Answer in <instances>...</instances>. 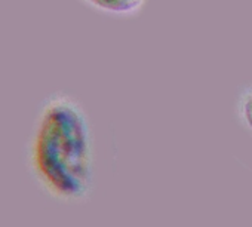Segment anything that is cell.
Segmentation results:
<instances>
[{
	"label": "cell",
	"instance_id": "obj_3",
	"mask_svg": "<svg viewBox=\"0 0 252 227\" xmlns=\"http://www.w3.org/2000/svg\"><path fill=\"white\" fill-rule=\"evenodd\" d=\"M234 116L237 124L252 137V83H246L237 91Z\"/></svg>",
	"mask_w": 252,
	"mask_h": 227
},
{
	"label": "cell",
	"instance_id": "obj_2",
	"mask_svg": "<svg viewBox=\"0 0 252 227\" xmlns=\"http://www.w3.org/2000/svg\"><path fill=\"white\" fill-rule=\"evenodd\" d=\"M82 6L114 20L138 18L152 0H76Z\"/></svg>",
	"mask_w": 252,
	"mask_h": 227
},
{
	"label": "cell",
	"instance_id": "obj_1",
	"mask_svg": "<svg viewBox=\"0 0 252 227\" xmlns=\"http://www.w3.org/2000/svg\"><path fill=\"white\" fill-rule=\"evenodd\" d=\"M34 184L61 203H83L95 187V144L83 104L65 91L45 97L26 144Z\"/></svg>",
	"mask_w": 252,
	"mask_h": 227
}]
</instances>
